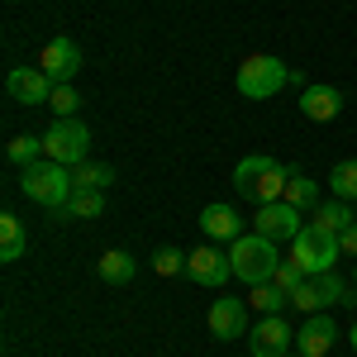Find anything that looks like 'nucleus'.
<instances>
[{
	"mask_svg": "<svg viewBox=\"0 0 357 357\" xmlns=\"http://www.w3.org/2000/svg\"><path fill=\"white\" fill-rule=\"evenodd\" d=\"M286 181H291V172L276 162V158H267V153H252V158H243V162L234 167V191L243 195V200H252V205L281 200L286 195Z\"/></svg>",
	"mask_w": 357,
	"mask_h": 357,
	"instance_id": "1",
	"label": "nucleus"
},
{
	"mask_svg": "<svg viewBox=\"0 0 357 357\" xmlns=\"http://www.w3.org/2000/svg\"><path fill=\"white\" fill-rule=\"evenodd\" d=\"M229 262H234V276L252 291V286H262V281H272V276H276L281 252H276L272 238H262V234H243V238L229 243Z\"/></svg>",
	"mask_w": 357,
	"mask_h": 357,
	"instance_id": "2",
	"label": "nucleus"
},
{
	"mask_svg": "<svg viewBox=\"0 0 357 357\" xmlns=\"http://www.w3.org/2000/svg\"><path fill=\"white\" fill-rule=\"evenodd\" d=\"M20 191H24L29 200H38V205L53 215V210H62V205L72 200V191H77V186H72V167L43 158V162H33V167L20 172Z\"/></svg>",
	"mask_w": 357,
	"mask_h": 357,
	"instance_id": "3",
	"label": "nucleus"
},
{
	"mask_svg": "<svg viewBox=\"0 0 357 357\" xmlns=\"http://www.w3.org/2000/svg\"><path fill=\"white\" fill-rule=\"evenodd\" d=\"M238 96H248V100H267V96H276V91H286V86L296 82V72L281 62V57L272 53H252L243 57V67H238Z\"/></svg>",
	"mask_w": 357,
	"mask_h": 357,
	"instance_id": "4",
	"label": "nucleus"
},
{
	"mask_svg": "<svg viewBox=\"0 0 357 357\" xmlns=\"http://www.w3.org/2000/svg\"><path fill=\"white\" fill-rule=\"evenodd\" d=\"M291 257L301 262L305 276H324V272H333V262L343 257V243H338V234H329V229L305 220V229L291 238Z\"/></svg>",
	"mask_w": 357,
	"mask_h": 357,
	"instance_id": "5",
	"label": "nucleus"
},
{
	"mask_svg": "<svg viewBox=\"0 0 357 357\" xmlns=\"http://www.w3.org/2000/svg\"><path fill=\"white\" fill-rule=\"evenodd\" d=\"M43 153L62 167L91 162V129H86L82 119H53V129L43 134Z\"/></svg>",
	"mask_w": 357,
	"mask_h": 357,
	"instance_id": "6",
	"label": "nucleus"
},
{
	"mask_svg": "<svg viewBox=\"0 0 357 357\" xmlns=\"http://www.w3.org/2000/svg\"><path fill=\"white\" fill-rule=\"evenodd\" d=\"M296 348V329L281 314H257V329H248V353L252 357H286Z\"/></svg>",
	"mask_w": 357,
	"mask_h": 357,
	"instance_id": "7",
	"label": "nucleus"
},
{
	"mask_svg": "<svg viewBox=\"0 0 357 357\" xmlns=\"http://www.w3.org/2000/svg\"><path fill=\"white\" fill-rule=\"evenodd\" d=\"M186 276H191L195 286H210V291H224V281L234 276V262H229V252H220L215 243H200L186 252Z\"/></svg>",
	"mask_w": 357,
	"mask_h": 357,
	"instance_id": "8",
	"label": "nucleus"
},
{
	"mask_svg": "<svg viewBox=\"0 0 357 357\" xmlns=\"http://www.w3.org/2000/svg\"><path fill=\"white\" fill-rule=\"evenodd\" d=\"M305 229L301 210L291 205V200H267V205H257V220H252V234H262V238H272V243H286V238H296Z\"/></svg>",
	"mask_w": 357,
	"mask_h": 357,
	"instance_id": "9",
	"label": "nucleus"
},
{
	"mask_svg": "<svg viewBox=\"0 0 357 357\" xmlns=\"http://www.w3.org/2000/svg\"><path fill=\"white\" fill-rule=\"evenodd\" d=\"M38 67L48 72L53 86H72V77L82 72V48H77L67 33H62V38H48L43 53H38Z\"/></svg>",
	"mask_w": 357,
	"mask_h": 357,
	"instance_id": "10",
	"label": "nucleus"
},
{
	"mask_svg": "<svg viewBox=\"0 0 357 357\" xmlns=\"http://www.w3.org/2000/svg\"><path fill=\"white\" fill-rule=\"evenodd\" d=\"M5 91H10L15 105H48L53 100V82H48L43 67H10Z\"/></svg>",
	"mask_w": 357,
	"mask_h": 357,
	"instance_id": "11",
	"label": "nucleus"
},
{
	"mask_svg": "<svg viewBox=\"0 0 357 357\" xmlns=\"http://www.w3.org/2000/svg\"><path fill=\"white\" fill-rule=\"evenodd\" d=\"M333 314L319 310V314H305V324L296 329V353L301 357H329L333 353Z\"/></svg>",
	"mask_w": 357,
	"mask_h": 357,
	"instance_id": "12",
	"label": "nucleus"
},
{
	"mask_svg": "<svg viewBox=\"0 0 357 357\" xmlns=\"http://www.w3.org/2000/svg\"><path fill=\"white\" fill-rule=\"evenodd\" d=\"M248 301L238 296H220V301L210 305V333L215 338H248Z\"/></svg>",
	"mask_w": 357,
	"mask_h": 357,
	"instance_id": "13",
	"label": "nucleus"
},
{
	"mask_svg": "<svg viewBox=\"0 0 357 357\" xmlns=\"http://www.w3.org/2000/svg\"><path fill=\"white\" fill-rule=\"evenodd\" d=\"M338 110H343V91L338 86H305L301 91V114L305 119H314V124H329V119H338Z\"/></svg>",
	"mask_w": 357,
	"mask_h": 357,
	"instance_id": "14",
	"label": "nucleus"
},
{
	"mask_svg": "<svg viewBox=\"0 0 357 357\" xmlns=\"http://www.w3.org/2000/svg\"><path fill=\"white\" fill-rule=\"evenodd\" d=\"M200 229H205L210 243H234V238H243V234H248L234 205H205V210H200Z\"/></svg>",
	"mask_w": 357,
	"mask_h": 357,
	"instance_id": "15",
	"label": "nucleus"
},
{
	"mask_svg": "<svg viewBox=\"0 0 357 357\" xmlns=\"http://www.w3.org/2000/svg\"><path fill=\"white\" fill-rule=\"evenodd\" d=\"M105 210V191H72V200L53 210V220H96Z\"/></svg>",
	"mask_w": 357,
	"mask_h": 357,
	"instance_id": "16",
	"label": "nucleus"
},
{
	"mask_svg": "<svg viewBox=\"0 0 357 357\" xmlns=\"http://www.w3.org/2000/svg\"><path fill=\"white\" fill-rule=\"evenodd\" d=\"M96 272H100V281H110V286H129L138 272V262L124 252V248H114V252H105L100 262H96Z\"/></svg>",
	"mask_w": 357,
	"mask_h": 357,
	"instance_id": "17",
	"label": "nucleus"
},
{
	"mask_svg": "<svg viewBox=\"0 0 357 357\" xmlns=\"http://www.w3.org/2000/svg\"><path fill=\"white\" fill-rule=\"evenodd\" d=\"M310 224H319V229H329V234H343L348 224H357V210H348V200H319V210H314V220Z\"/></svg>",
	"mask_w": 357,
	"mask_h": 357,
	"instance_id": "18",
	"label": "nucleus"
},
{
	"mask_svg": "<svg viewBox=\"0 0 357 357\" xmlns=\"http://www.w3.org/2000/svg\"><path fill=\"white\" fill-rule=\"evenodd\" d=\"M24 248H29L24 224L15 220V215H0V262H15V257H24Z\"/></svg>",
	"mask_w": 357,
	"mask_h": 357,
	"instance_id": "19",
	"label": "nucleus"
},
{
	"mask_svg": "<svg viewBox=\"0 0 357 357\" xmlns=\"http://www.w3.org/2000/svg\"><path fill=\"white\" fill-rule=\"evenodd\" d=\"M5 158H10V162H15L20 172H24V167L43 162L48 153H43V138H33V134H20V138H10V143H5Z\"/></svg>",
	"mask_w": 357,
	"mask_h": 357,
	"instance_id": "20",
	"label": "nucleus"
},
{
	"mask_svg": "<svg viewBox=\"0 0 357 357\" xmlns=\"http://www.w3.org/2000/svg\"><path fill=\"white\" fill-rule=\"evenodd\" d=\"M281 200H291L296 210H319V181H310V176H301V172H291V181H286V195Z\"/></svg>",
	"mask_w": 357,
	"mask_h": 357,
	"instance_id": "21",
	"label": "nucleus"
},
{
	"mask_svg": "<svg viewBox=\"0 0 357 357\" xmlns=\"http://www.w3.org/2000/svg\"><path fill=\"white\" fill-rule=\"evenodd\" d=\"M110 181H114V167H105V162L72 167V186H77V191H105Z\"/></svg>",
	"mask_w": 357,
	"mask_h": 357,
	"instance_id": "22",
	"label": "nucleus"
},
{
	"mask_svg": "<svg viewBox=\"0 0 357 357\" xmlns=\"http://www.w3.org/2000/svg\"><path fill=\"white\" fill-rule=\"evenodd\" d=\"M248 305L257 310V314H281L286 305H291V296L276 286V281H262V286H252V296H248Z\"/></svg>",
	"mask_w": 357,
	"mask_h": 357,
	"instance_id": "23",
	"label": "nucleus"
},
{
	"mask_svg": "<svg viewBox=\"0 0 357 357\" xmlns=\"http://www.w3.org/2000/svg\"><path fill=\"white\" fill-rule=\"evenodd\" d=\"M291 305H296V310H305V314H319V310H329V305H324V291H319V276H305L301 286L291 291Z\"/></svg>",
	"mask_w": 357,
	"mask_h": 357,
	"instance_id": "24",
	"label": "nucleus"
},
{
	"mask_svg": "<svg viewBox=\"0 0 357 357\" xmlns=\"http://www.w3.org/2000/svg\"><path fill=\"white\" fill-rule=\"evenodd\" d=\"M329 186L338 200H357V158H348V162H338L329 172Z\"/></svg>",
	"mask_w": 357,
	"mask_h": 357,
	"instance_id": "25",
	"label": "nucleus"
},
{
	"mask_svg": "<svg viewBox=\"0 0 357 357\" xmlns=\"http://www.w3.org/2000/svg\"><path fill=\"white\" fill-rule=\"evenodd\" d=\"M48 110H53L57 119H77V110H82V96H77L72 86H53V100H48Z\"/></svg>",
	"mask_w": 357,
	"mask_h": 357,
	"instance_id": "26",
	"label": "nucleus"
},
{
	"mask_svg": "<svg viewBox=\"0 0 357 357\" xmlns=\"http://www.w3.org/2000/svg\"><path fill=\"white\" fill-rule=\"evenodd\" d=\"M153 272H158V276L186 272V252H181V248H158V252H153Z\"/></svg>",
	"mask_w": 357,
	"mask_h": 357,
	"instance_id": "27",
	"label": "nucleus"
},
{
	"mask_svg": "<svg viewBox=\"0 0 357 357\" xmlns=\"http://www.w3.org/2000/svg\"><path fill=\"white\" fill-rule=\"evenodd\" d=\"M276 286H281V291H286V296H291V291H296V286H301L305 281V272H301V262H296V257H281V267H276V276H272Z\"/></svg>",
	"mask_w": 357,
	"mask_h": 357,
	"instance_id": "28",
	"label": "nucleus"
},
{
	"mask_svg": "<svg viewBox=\"0 0 357 357\" xmlns=\"http://www.w3.org/2000/svg\"><path fill=\"white\" fill-rule=\"evenodd\" d=\"M338 243H343V252H353V257H357V224H348V229L338 234Z\"/></svg>",
	"mask_w": 357,
	"mask_h": 357,
	"instance_id": "29",
	"label": "nucleus"
},
{
	"mask_svg": "<svg viewBox=\"0 0 357 357\" xmlns=\"http://www.w3.org/2000/svg\"><path fill=\"white\" fill-rule=\"evenodd\" d=\"M348 338H353V348H357V319H353V329H348Z\"/></svg>",
	"mask_w": 357,
	"mask_h": 357,
	"instance_id": "30",
	"label": "nucleus"
},
{
	"mask_svg": "<svg viewBox=\"0 0 357 357\" xmlns=\"http://www.w3.org/2000/svg\"><path fill=\"white\" fill-rule=\"evenodd\" d=\"M286 357H301V353H286Z\"/></svg>",
	"mask_w": 357,
	"mask_h": 357,
	"instance_id": "31",
	"label": "nucleus"
},
{
	"mask_svg": "<svg viewBox=\"0 0 357 357\" xmlns=\"http://www.w3.org/2000/svg\"><path fill=\"white\" fill-rule=\"evenodd\" d=\"M353 286H357V272H353Z\"/></svg>",
	"mask_w": 357,
	"mask_h": 357,
	"instance_id": "32",
	"label": "nucleus"
}]
</instances>
